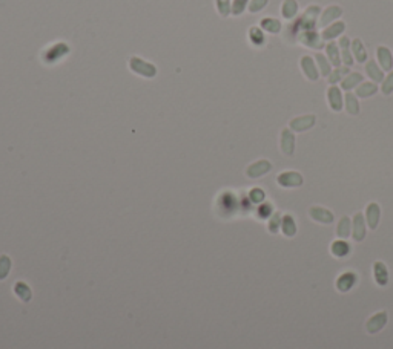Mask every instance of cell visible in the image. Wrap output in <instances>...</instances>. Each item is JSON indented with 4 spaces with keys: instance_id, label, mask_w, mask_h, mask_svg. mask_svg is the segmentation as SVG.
<instances>
[{
    "instance_id": "obj_1",
    "label": "cell",
    "mask_w": 393,
    "mask_h": 349,
    "mask_svg": "<svg viewBox=\"0 0 393 349\" xmlns=\"http://www.w3.org/2000/svg\"><path fill=\"white\" fill-rule=\"evenodd\" d=\"M323 10L319 8L318 5H310L306 8V11L298 16V23L301 26V31H307V30H316L318 28V18H319V12Z\"/></svg>"
},
{
    "instance_id": "obj_2",
    "label": "cell",
    "mask_w": 393,
    "mask_h": 349,
    "mask_svg": "<svg viewBox=\"0 0 393 349\" xmlns=\"http://www.w3.org/2000/svg\"><path fill=\"white\" fill-rule=\"evenodd\" d=\"M298 43L312 49H321L324 48V40L316 30H307V31H301L298 36Z\"/></svg>"
},
{
    "instance_id": "obj_3",
    "label": "cell",
    "mask_w": 393,
    "mask_h": 349,
    "mask_svg": "<svg viewBox=\"0 0 393 349\" xmlns=\"http://www.w3.org/2000/svg\"><path fill=\"white\" fill-rule=\"evenodd\" d=\"M342 8L339 5H329L327 8H324L319 14L318 18V28H326L329 24H332L333 22H336L341 16H342Z\"/></svg>"
},
{
    "instance_id": "obj_4",
    "label": "cell",
    "mask_w": 393,
    "mask_h": 349,
    "mask_svg": "<svg viewBox=\"0 0 393 349\" xmlns=\"http://www.w3.org/2000/svg\"><path fill=\"white\" fill-rule=\"evenodd\" d=\"M316 122V116L309 114V115H301V116H297L290 120L289 122V129L292 132H304V130H309L315 126Z\"/></svg>"
},
{
    "instance_id": "obj_5",
    "label": "cell",
    "mask_w": 393,
    "mask_h": 349,
    "mask_svg": "<svg viewBox=\"0 0 393 349\" xmlns=\"http://www.w3.org/2000/svg\"><path fill=\"white\" fill-rule=\"evenodd\" d=\"M277 182H278L281 187L293 188V187L303 186L304 180H303V174L298 173V172H284V173H280L278 176H277Z\"/></svg>"
},
{
    "instance_id": "obj_6",
    "label": "cell",
    "mask_w": 393,
    "mask_h": 349,
    "mask_svg": "<svg viewBox=\"0 0 393 349\" xmlns=\"http://www.w3.org/2000/svg\"><path fill=\"white\" fill-rule=\"evenodd\" d=\"M327 103H329V108L333 110V112H341L342 108H344V98H342V89L338 88V86H329L327 88Z\"/></svg>"
},
{
    "instance_id": "obj_7",
    "label": "cell",
    "mask_w": 393,
    "mask_h": 349,
    "mask_svg": "<svg viewBox=\"0 0 393 349\" xmlns=\"http://www.w3.org/2000/svg\"><path fill=\"white\" fill-rule=\"evenodd\" d=\"M300 66H301V70L304 74V77L310 82H316L319 78V70H318V66H316V62L313 57L310 56H303L301 60H300Z\"/></svg>"
},
{
    "instance_id": "obj_8",
    "label": "cell",
    "mask_w": 393,
    "mask_h": 349,
    "mask_svg": "<svg viewBox=\"0 0 393 349\" xmlns=\"http://www.w3.org/2000/svg\"><path fill=\"white\" fill-rule=\"evenodd\" d=\"M350 38L347 36H341L339 40H338V48H339V54H341V62L344 66L350 68L355 60H353V56H352V49H350Z\"/></svg>"
},
{
    "instance_id": "obj_9",
    "label": "cell",
    "mask_w": 393,
    "mask_h": 349,
    "mask_svg": "<svg viewBox=\"0 0 393 349\" xmlns=\"http://www.w3.org/2000/svg\"><path fill=\"white\" fill-rule=\"evenodd\" d=\"M376 62L384 72L393 70V54L387 46L381 44L376 48Z\"/></svg>"
},
{
    "instance_id": "obj_10",
    "label": "cell",
    "mask_w": 393,
    "mask_h": 349,
    "mask_svg": "<svg viewBox=\"0 0 393 349\" xmlns=\"http://www.w3.org/2000/svg\"><path fill=\"white\" fill-rule=\"evenodd\" d=\"M365 66H364V70H365V76L368 77V80L370 82H373V83H382V80H384V70L381 69V66L378 64V62L376 60H370L368 58L365 63H364Z\"/></svg>"
},
{
    "instance_id": "obj_11",
    "label": "cell",
    "mask_w": 393,
    "mask_h": 349,
    "mask_svg": "<svg viewBox=\"0 0 393 349\" xmlns=\"http://www.w3.org/2000/svg\"><path fill=\"white\" fill-rule=\"evenodd\" d=\"M344 31H346V23L341 22V20H336L332 24H329V26L323 28L321 37H323L324 42H332V40L341 37L344 34Z\"/></svg>"
},
{
    "instance_id": "obj_12",
    "label": "cell",
    "mask_w": 393,
    "mask_h": 349,
    "mask_svg": "<svg viewBox=\"0 0 393 349\" xmlns=\"http://www.w3.org/2000/svg\"><path fill=\"white\" fill-rule=\"evenodd\" d=\"M365 222L370 230H376L378 224H379V218H381V208L376 202H370L365 208Z\"/></svg>"
},
{
    "instance_id": "obj_13",
    "label": "cell",
    "mask_w": 393,
    "mask_h": 349,
    "mask_svg": "<svg viewBox=\"0 0 393 349\" xmlns=\"http://www.w3.org/2000/svg\"><path fill=\"white\" fill-rule=\"evenodd\" d=\"M352 236L356 242L364 240L365 238V218L362 213H356L353 216V222H352Z\"/></svg>"
},
{
    "instance_id": "obj_14",
    "label": "cell",
    "mask_w": 393,
    "mask_h": 349,
    "mask_svg": "<svg viewBox=\"0 0 393 349\" xmlns=\"http://www.w3.org/2000/svg\"><path fill=\"white\" fill-rule=\"evenodd\" d=\"M309 214L313 220L319 222V224H332L333 222V213L324 207H318V206H313L310 207L309 210Z\"/></svg>"
},
{
    "instance_id": "obj_15",
    "label": "cell",
    "mask_w": 393,
    "mask_h": 349,
    "mask_svg": "<svg viewBox=\"0 0 393 349\" xmlns=\"http://www.w3.org/2000/svg\"><path fill=\"white\" fill-rule=\"evenodd\" d=\"M364 82V76L359 72H349L346 77H344V80L339 83L341 84V89L342 90H346V92H352L353 89H356L361 83Z\"/></svg>"
},
{
    "instance_id": "obj_16",
    "label": "cell",
    "mask_w": 393,
    "mask_h": 349,
    "mask_svg": "<svg viewBox=\"0 0 393 349\" xmlns=\"http://www.w3.org/2000/svg\"><path fill=\"white\" fill-rule=\"evenodd\" d=\"M281 150L284 155L292 156L295 152V135L290 129H283L281 130Z\"/></svg>"
},
{
    "instance_id": "obj_17",
    "label": "cell",
    "mask_w": 393,
    "mask_h": 349,
    "mask_svg": "<svg viewBox=\"0 0 393 349\" xmlns=\"http://www.w3.org/2000/svg\"><path fill=\"white\" fill-rule=\"evenodd\" d=\"M350 49H352V56H353V60L356 63H365L368 60V54H367V49L362 43L361 38H353L350 42Z\"/></svg>"
},
{
    "instance_id": "obj_18",
    "label": "cell",
    "mask_w": 393,
    "mask_h": 349,
    "mask_svg": "<svg viewBox=\"0 0 393 349\" xmlns=\"http://www.w3.org/2000/svg\"><path fill=\"white\" fill-rule=\"evenodd\" d=\"M298 11H300V5L297 0H283L281 4V16L284 20L292 22L293 18L298 17Z\"/></svg>"
},
{
    "instance_id": "obj_19",
    "label": "cell",
    "mask_w": 393,
    "mask_h": 349,
    "mask_svg": "<svg viewBox=\"0 0 393 349\" xmlns=\"http://www.w3.org/2000/svg\"><path fill=\"white\" fill-rule=\"evenodd\" d=\"M387 323V312L381 311L378 314H375L372 318H368L367 322V331L370 334H376L378 331H381Z\"/></svg>"
},
{
    "instance_id": "obj_20",
    "label": "cell",
    "mask_w": 393,
    "mask_h": 349,
    "mask_svg": "<svg viewBox=\"0 0 393 349\" xmlns=\"http://www.w3.org/2000/svg\"><path fill=\"white\" fill-rule=\"evenodd\" d=\"M324 49H326V57L329 58V62H330V64H332L333 68H338V66L342 64V62H341V54H339V48H338V42H335V40L327 42L326 46H324Z\"/></svg>"
},
{
    "instance_id": "obj_21",
    "label": "cell",
    "mask_w": 393,
    "mask_h": 349,
    "mask_svg": "<svg viewBox=\"0 0 393 349\" xmlns=\"http://www.w3.org/2000/svg\"><path fill=\"white\" fill-rule=\"evenodd\" d=\"M270 168H272V164L266 160H261L258 162H254L252 166H249L248 168V176L249 178H260L263 174H266Z\"/></svg>"
},
{
    "instance_id": "obj_22",
    "label": "cell",
    "mask_w": 393,
    "mask_h": 349,
    "mask_svg": "<svg viewBox=\"0 0 393 349\" xmlns=\"http://www.w3.org/2000/svg\"><path fill=\"white\" fill-rule=\"evenodd\" d=\"M355 284H356V274L344 272V274H341V276L338 278V280H336V288L341 292H347L349 290L353 288Z\"/></svg>"
},
{
    "instance_id": "obj_23",
    "label": "cell",
    "mask_w": 393,
    "mask_h": 349,
    "mask_svg": "<svg viewBox=\"0 0 393 349\" xmlns=\"http://www.w3.org/2000/svg\"><path fill=\"white\" fill-rule=\"evenodd\" d=\"M315 62H316V66H318V70H319V76L327 78L332 72V64L329 62V58L326 57V54H321V52H316L313 56Z\"/></svg>"
},
{
    "instance_id": "obj_24",
    "label": "cell",
    "mask_w": 393,
    "mask_h": 349,
    "mask_svg": "<svg viewBox=\"0 0 393 349\" xmlns=\"http://www.w3.org/2000/svg\"><path fill=\"white\" fill-rule=\"evenodd\" d=\"M344 108H346V112L349 115L356 116L359 114V100L353 92H346V95H344Z\"/></svg>"
},
{
    "instance_id": "obj_25",
    "label": "cell",
    "mask_w": 393,
    "mask_h": 349,
    "mask_svg": "<svg viewBox=\"0 0 393 349\" xmlns=\"http://www.w3.org/2000/svg\"><path fill=\"white\" fill-rule=\"evenodd\" d=\"M260 24H261V30H264L266 32H270V34H280L283 30V23L274 17H264L260 22Z\"/></svg>"
},
{
    "instance_id": "obj_26",
    "label": "cell",
    "mask_w": 393,
    "mask_h": 349,
    "mask_svg": "<svg viewBox=\"0 0 393 349\" xmlns=\"http://www.w3.org/2000/svg\"><path fill=\"white\" fill-rule=\"evenodd\" d=\"M378 92V84L373 82H362L356 89H355V95L358 98H368L373 96Z\"/></svg>"
},
{
    "instance_id": "obj_27",
    "label": "cell",
    "mask_w": 393,
    "mask_h": 349,
    "mask_svg": "<svg viewBox=\"0 0 393 349\" xmlns=\"http://www.w3.org/2000/svg\"><path fill=\"white\" fill-rule=\"evenodd\" d=\"M373 276L379 286H385L388 284V271L382 262H375L373 265Z\"/></svg>"
},
{
    "instance_id": "obj_28",
    "label": "cell",
    "mask_w": 393,
    "mask_h": 349,
    "mask_svg": "<svg viewBox=\"0 0 393 349\" xmlns=\"http://www.w3.org/2000/svg\"><path fill=\"white\" fill-rule=\"evenodd\" d=\"M349 72H350V68L344 66V64H341V66H338V68L332 69L330 76L327 77V82H329V84H330V86H335V84L341 83V82L344 80V77H346Z\"/></svg>"
},
{
    "instance_id": "obj_29",
    "label": "cell",
    "mask_w": 393,
    "mask_h": 349,
    "mask_svg": "<svg viewBox=\"0 0 393 349\" xmlns=\"http://www.w3.org/2000/svg\"><path fill=\"white\" fill-rule=\"evenodd\" d=\"M281 230L287 238H292L297 234V224L290 214H284L281 218Z\"/></svg>"
},
{
    "instance_id": "obj_30",
    "label": "cell",
    "mask_w": 393,
    "mask_h": 349,
    "mask_svg": "<svg viewBox=\"0 0 393 349\" xmlns=\"http://www.w3.org/2000/svg\"><path fill=\"white\" fill-rule=\"evenodd\" d=\"M350 232H352V222H350V219H349L347 216H342V218L339 219V222H338V227H336V234H338V238L346 239V238H349Z\"/></svg>"
},
{
    "instance_id": "obj_31",
    "label": "cell",
    "mask_w": 393,
    "mask_h": 349,
    "mask_svg": "<svg viewBox=\"0 0 393 349\" xmlns=\"http://www.w3.org/2000/svg\"><path fill=\"white\" fill-rule=\"evenodd\" d=\"M332 254L336 256V258H344V256H347L349 252H350V246L347 242H344V240H335L332 244Z\"/></svg>"
},
{
    "instance_id": "obj_32",
    "label": "cell",
    "mask_w": 393,
    "mask_h": 349,
    "mask_svg": "<svg viewBox=\"0 0 393 349\" xmlns=\"http://www.w3.org/2000/svg\"><path fill=\"white\" fill-rule=\"evenodd\" d=\"M381 92H382L385 96H388V95L393 94V70H390L387 76L384 77V80H382V83H381Z\"/></svg>"
},
{
    "instance_id": "obj_33",
    "label": "cell",
    "mask_w": 393,
    "mask_h": 349,
    "mask_svg": "<svg viewBox=\"0 0 393 349\" xmlns=\"http://www.w3.org/2000/svg\"><path fill=\"white\" fill-rule=\"evenodd\" d=\"M249 36H251V42H252L255 46H261V44L264 43V32H263L258 26L251 28Z\"/></svg>"
},
{
    "instance_id": "obj_34",
    "label": "cell",
    "mask_w": 393,
    "mask_h": 349,
    "mask_svg": "<svg viewBox=\"0 0 393 349\" xmlns=\"http://www.w3.org/2000/svg\"><path fill=\"white\" fill-rule=\"evenodd\" d=\"M281 228V214L280 213H274L270 216V220H269V232L270 233H278V230Z\"/></svg>"
},
{
    "instance_id": "obj_35",
    "label": "cell",
    "mask_w": 393,
    "mask_h": 349,
    "mask_svg": "<svg viewBox=\"0 0 393 349\" xmlns=\"http://www.w3.org/2000/svg\"><path fill=\"white\" fill-rule=\"evenodd\" d=\"M217 8H218V12L226 17L232 12V4L231 0H217Z\"/></svg>"
},
{
    "instance_id": "obj_36",
    "label": "cell",
    "mask_w": 393,
    "mask_h": 349,
    "mask_svg": "<svg viewBox=\"0 0 393 349\" xmlns=\"http://www.w3.org/2000/svg\"><path fill=\"white\" fill-rule=\"evenodd\" d=\"M246 6H249V0H234L232 2V14L241 16L246 11Z\"/></svg>"
},
{
    "instance_id": "obj_37",
    "label": "cell",
    "mask_w": 393,
    "mask_h": 349,
    "mask_svg": "<svg viewBox=\"0 0 393 349\" xmlns=\"http://www.w3.org/2000/svg\"><path fill=\"white\" fill-rule=\"evenodd\" d=\"M269 0H249V11L251 12H260L266 8Z\"/></svg>"
},
{
    "instance_id": "obj_38",
    "label": "cell",
    "mask_w": 393,
    "mask_h": 349,
    "mask_svg": "<svg viewBox=\"0 0 393 349\" xmlns=\"http://www.w3.org/2000/svg\"><path fill=\"white\" fill-rule=\"evenodd\" d=\"M264 192L261 190V188H252L251 190V201L252 202H255V204H260V202H263L264 201Z\"/></svg>"
},
{
    "instance_id": "obj_39",
    "label": "cell",
    "mask_w": 393,
    "mask_h": 349,
    "mask_svg": "<svg viewBox=\"0 0 393 349\" xmlns=\"http://www.w3.org/2000/svg\"><path fill=\"white\" fill-rule=\"evenodd\" d=\"M258 213H260V218H269L272 214V204H261L260 208H258Z\"/></svg>"
}]
</instances>
